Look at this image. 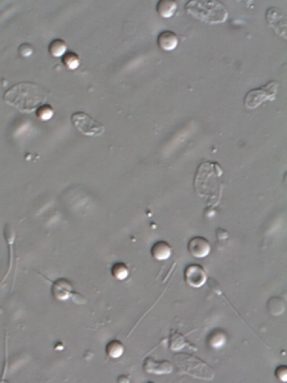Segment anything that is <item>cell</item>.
Returning <instances> with one entry per match:
<instances>
[{
    "label": "cell",
    "mask_w": 287,
    "mask_h": 383,
    "mask_svg": "<svg viewBox=\"0 0 287 383\" xmlns=\"http://www.w3.org/2000/svg\"><path fill=\"white\" fill-rule=\"evenodd\" d=\"M73 289V285L67 279L60 278L53 283L52 293L57 300L64 301L70 297Z\"/></svg>",
    "instance_id": "9c48e42d"
},
{
    "label": "cell",
    "mask_w": 287,
    "mask_h": 383,
    "mask_svg": "<svg viewBox=\"0 0 287 383\" xmlns=\"http://www.w3.org/2000/svg\"><path fill=\"white\" fill-rule=\"evenodd\" d=\"M278 87L277 81L271 80L262 86L249 91L244 97L245 108L256 109L265 102L274 101L277 96Z\"/></svg>",
    "instance_id": "3957f363"
},
{
    "label": "cell",
    "mask_w": 287,
    "mask_h": 383,
    "mask_svg": "<svg viewBox=\"0 0 287 383\" xmlns=\"http://www.w3.org/2000/svg\"><path fill=\"white\" fill-rule=\"evenodd\" d=\"M267 308L268 312L274 316L283 314L285 309V304L280 297H271L267 301Z\"/></svg>",
    "instance_id": "5bb4252c"
},
{
    "label": "cell",
    "mask_w": 287,
    "mask_h": 383,
    "mask_svg": "<svg viewBox=\"0 0 287 383\" xmlns=\"http://www.w3.org/2000/svg\"><path fill=\"white\" fill-rule=\"evenodd\" d=\"M276 378L281 382L287 381V367L286 365H281L276 368L274 372Z\"/></svg>",
    "instance_id": "44dd1931"
},
{
    "label": "cell",
    "mask_w": 287,
    "mask_h": 383,
    "mask_svg": "<svg viewBox=\"0 0 287 383\" xmlns=\"http://www.w3.org/2000/svg\"><path fill=\"white\" fill-rule=\"evenodd\" d=\"M142 369L146 373L163 375L171 373L173 366L170 361L157 360L152 357H148L144 361Z\"/></svg>",
    "instance_id": "ba28073f"
},
{
    "label": "cell",
    "mask_w": 287,
    "mask_h": 383,
    "mask_svg": "<svg viewBox=\"0 0 287 383\" xmlns=\"http://www.w3.org/2000/svg\"><path fill=\"white\" fill-rule=\"evenodd\" d=\"M178 8V3L173 0H160L157 5V12L163 18H170L174 16Z\"/></svg>",
    "instance_id": "7c38bea8"
},
{
    "label": "cell",
    "mask_w": 287,
    "mask_h": 383,
    "mask_svg": "<svg viewBox=\"0 0 287 383\" xmlns=\"http://www.w3.org/2000/svg\"><path fill=\"white\" fill-rule=\"evenodd\" d=\"M151 255L157 261L166 260L172 255V247L168 242L164 240L157 241L151 248Z\"/></svg>",
    "instance_id": "8fae6325"
},
{
    "label": "cell",
    "mask_w": 287,
    "mask_h": 383,
    "mask_svg": "<svg viewBox=\"0 0 287 383\" xmlns=\"http://www.w3.org/2000/svg\"><path fill=\"white\" fill-rule=\"evenodd\" d=\"M266 19L268 26L281 38L286 39V16L277 7H270L266 13Z\"/></svg>",
    "instance_id": "5b68a950"
},
{
    "label": "cell",
    "mask_w": 287,
    "mask_h": 383,
    "mask_svg": "<svg viewBox=\"0 0 287 383\" xmlns=\"http://www.w3.org/2000/svg\"><path fill=\"white\" fill-rule=\"evenodd\" d=\"M62 64L69 71H75L79 67L81 63L79 55L73 51H67L61 58Z\"/></svg>",
    "instance_id": "2e32d148"
},
{
    "label": "cell",
    "mask_w": 287,
    "mask_h": 383,
    "mask_svg": "<svg viewBox=\"0 0 287 383\" xmlns=\"http://www.w3.org/2000/svg\"><path fill=\"white\" fill-rule=\"evenodd\" d=\"M71 120L77 130L88 137H98L105 131L104 125L85 112L73 113Z\"/></svg>",
    "instance_id": "277c9868"
},
{
    "label": "cell",
    "mask_w": 287,
    "mask_h": 383,
    "mask_svg": "<svg viewBox=\"0 0 287 383\" xmlns=\"http://www.w3.org/2000/svg\"><path fill=\"white\" fill-rule=\"evenodd\" d=\"M18 52L23 57H29L33 53V47L30 44L24 43L21 44L18 49Z\"/></svg>",
    "instance_id": "7402d4cb"
},
{
    "label": "cell",
    "mask_w": 287,
    "mask_h": 383,
    "mask_svg": "<svg viewBox=\"0 0 287 383\" xmlns=\"http://www.w3.org/2000/svg\"><path fill=\"white\" fill-rule=\"evenodd\" d=\"M207 342L210 347L219 349L223 347L227 341V335L222 329H216L211 331L207 336Z\"/></svg>",
    "instance_id": "4fadbf2b"
},
{
    "label": "cell",
    "mask_w": 287,
    "mask_h": 383,
    "mask_svg": "<svg viewBox=\"0 0 287 383\" xmlns=\"http://www.w3.org/2000/svg\"><path fill=\"white\" fill-rule=\"evenodd\" d=\"M187 284L193 288H200L207 281V274L204 268L198 264L187 266L184 272Z\"/></svg>",
    "instance_id": "8992f818"
},
{
    "label": "cell",
    "mask_w": 287,
    "mask_h": 383,
    "mask_svg": "<svg viewBox=\"0 0 287 383\" xmlns=\"http://www.w3.org/2000/svg\"><path fill=\"white\" fill-rule=\"evenodd\" d=\"M49 98L47 91L31 82H21L10 88L4 95V99L22 113H31L46 104Z\"/></svg>",
    "instance_id": "6da1fadb"
},
{
    "label": "cell",
    "mask_w": 287,
    "mask_h": 383,
    "mask_svg": "<svg viewBox=\"0 0 287 383\" xmlns=\"http://www.w3.org/2000/svg\"><path fill=\"white\" fill-rule=\"evenodd\" d=\"M112 275L117 281H123L126 279L130 274L129 268L126 264L117 262L113 265Z\"/></svg>",
    "instance_id": "ac0fdd59"
},
{
    "label": "cell",
    "mask_w": 287,
    "mask_h": 383,
    "mask_svg": "<svg viewBox=\"0 0 287 383\" xmlns=\"http://www.w3.org/2000/svg\"><path fill=\"white\" fill-rule=\"evenodd\" d=\"M185 10L191 17L212 25L224 23L229 14L222 3L214 0H192L186 3Z\"/></svg>",
    "instance_id": "7a4b0ae2"
},
{
    "label": "cell",
    "mask_w": 287,
    "mask_h": 383,
    "mask_svg": "<svg viewBox=\"0 0 287 383\" xmlns=\"http://www.w3.org/2000/svg\"><path fill=\"white\" fill-rule=\"evenodd\" d=\"M126 380V382H128V380H129V378L127 376V375H120V376L118 378V381L120 382H125V381Z\"/></svg>",
    "instance_id": "603a6c76"
},
{
    "label": "cell",
    "mask_w": 287,
    "mask_h": 383,
    "mask_svg": "<svg viewBox=\"0 0 287 383\" xmlns=\"http://www.w3.org/2000/svg\"><path fill=\"white\" fill-rule=\"evenodd\" d=\"M186 344L185 338L182 334L177 332L171 333L169 338V347L173 351H178L182 349Z\"/></svg>",
    "instance_id": "d6986e66"
},
{
    "label": "cell",
    "mask_w": 287,
    "mask_h": 383,
    "mask_svg": "<svg viewBox=\"0 0 287 383\" xmlns=\"http://www.w3.org/2000/svg\"><path fill=\"white\" fill-rule=\"evenodd\" d=\"M124 346L122 342L118 340H113L109 342L105 347L106 355L111 358H119L123 355Z\"/></svg>",
    "instance_id": "e0dca14e"
},
{
    "label": "cell",
    "mask_w": 287,
    "mask_h": 383,
    "mask_svg": "<svg viewBox=\"0 0 287 383\" xmlns=\"http://www.w3.org/2000/svg\"><path fill=\"white\" fill-rule=\"evenodd\" d=\"M179 43L177 35L170 30L161 31L157 38V44L161 49L171 51L176 49Z\"/></svg>",
    "instance_id": "30bf717a"
},
{
    "label": "cell",
    "mask_w": 287,
    "mask_h": 383,
    "mask_svg": "<svg viewBox=\"0 0 287 383\" xmlns=\"http://www.w3.org/2000/svg\"><path fill=\"white\" fill-rule=\"evenodd\" d=\"M67 44L62 39H54L49 44V53L54 57H62L67 52Z\"/></svg>",
    "instance_id": "9a60e30c"
},
{
    "label": "cell",
    "mask_w": 287,
    "mask_h": 383,
    "mask_svg": "<svg viewBox=\"0 0 287 383\" xmlns=\"http://www.w3.org/2000/svg\"><path fill=\"white\" fill-rule=\"evenodd\" d=\"M37 117L42 121H48L53 117L54 110L52 106L44 104L40 107L35 111Z\"/></svg>",
    "instance_id": "ffe728a7"
},
{
    "label": "cell",
    "mask_w": 287,
    "mask_h": 383,
    "mask_svg": "<svg viewBox=\"0 0 287 383\" xmlns=\"http://www.w3.org/2000/svg\"><path fill=\"white\" fill-rule=\"evenodd\" d=\"M188 251L190 255L197 259H202L209 255L211 246L207 238L196 236L190 239L187 245Z\"/></svg>",
    "instance_id": "52a82bcc"
}]
</instances>
